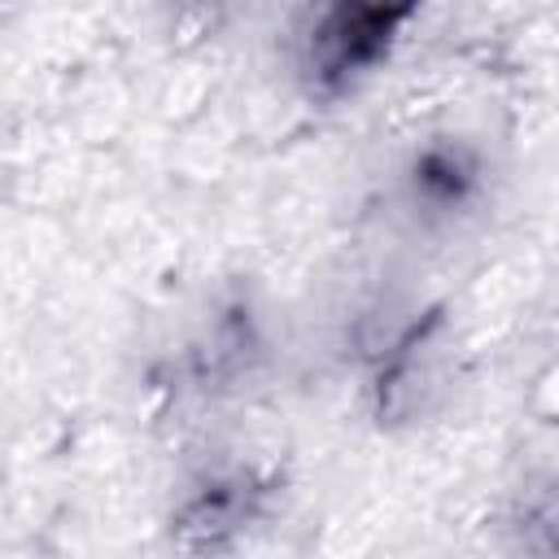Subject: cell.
Returning a JSON list of instances; mask_svg holds the SVG:
<instances>
[{
    "label": "cell",
    "instance_id": "cell-1",
    "mask_svg": "<svg viewBox=\"0 0 559 559\" xmlns=\"http://www.w3.org/2000/svg\"><path fill=\"white\" fill-rule=\"evenodd\" d=\"M402 4L406 0H341L314 31V57L323 74H345L349 66H362L384 44V31Z\"/></svg>",
    "mask_w": 559,
    "mask_h": 559
}]
</instances>
